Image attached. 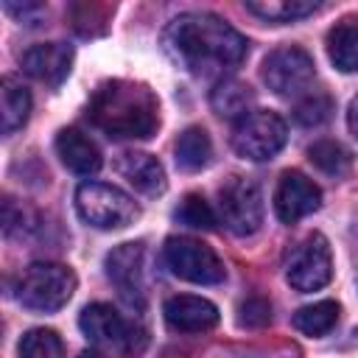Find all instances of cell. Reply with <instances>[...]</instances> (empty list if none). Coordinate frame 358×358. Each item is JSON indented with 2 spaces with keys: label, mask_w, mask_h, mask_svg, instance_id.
Returning <instances> with one entry per match:
<instances>
[{
  "label": "cell",
  "mask_w": 358,
  "mask_h": 358,
  "mask_svg": "<svg viewBox=\"0 0 358 358\" xmlns=\"http://www.w3.org/2000/svg\"><path fill=\"white\" fill-rule=\"evenodd\" d=\"M285 277L296 291H319L333 277V257L330 246L322 235H308L294 252L285 266Z\"/></svg>",
  "instance_id": "10"
},
{
  "label": "cell",
  "mask_w": 358,
  "mask_h": 358,
  "mask_svg": "<svg viewBox=\"0 0 358 358\" xmlns=\"http://www.w3.org/2000/svg\"><path fill=\"white\" fill-rule=\"evenodd\" d=\"M260 76H263V81L268 84L271 92H277V95H299L313 84L316 64H313L308 50H302L296 45H285V48H277V50H271L266 56Z\"/></svg>",
  "instance_id": "9"
},
{
  "label": "cell",
  "mask_w": 358,
  "mask_h": 358,
  "mask_svg": "<svg viewBox=\"0 0 358 358\" xmlns=\"http://www.w3.org/2000/svg\"><path fill=\"white\" fill-rule=\"evenodd\" d=\"M255 101V92L249 84L238 81V78H224L215 84V90L210 92V106L215 115L229 117V120H241L243 115H249Z\"/></svg>",
  "instance_id": "18"
},
{
  "label": "cell",
  "mask_w": 358,
  "mask_h": 358,
  "mask_svg": "<svg viewBox=\"0 0 358 358\" xmlns=\"http://www.w3.org/2000/svg\"><path fill=\"white\" fill-rule=\"evenodd\" d=\"M308 157L327 176H341L352 165V154L341 143H336V140H319V143H313L308 148Z\"/></svg>",
  "instance_id": "23"
},
{
  "label": "cell",
  "mask_w": 358,
  "mask_h": 358,
  "mask_svg": "<svg viewBox=\"0 0 358 358\" xmlns=\"http://www.w3.org/2000/svg\"><path fill=\"white\" fill-rule=\"evenodd\" d=\"M162 48L185 73L224 81L246 59L249 42L227 20L207 11H187L168 22Z\"/></svg>",
  "instance_id": "1"
},
{
  "label": "cell",
  "mask_w": 358,
  "mask_h": 358,
  "mask_svg": "<svg viewBox=\"0 0 358 358\" xmlns=\"http://www.w3.org/2000/svg\"><path fill=\"white\" fill-rule=\"evenodd\" d=\"M106 277L115 282L120 296L143 310L145 305V249L143 243H120L106 255Z\"/></svg>",
  "instance_id": "11"
},
{
  "label": "cell",
  "mask_w": 358,
  "mask_h": 358,
  "mask_svg": "<svg viewBox=\"0 0 358 358\" xmlns=\"http://www.w3.org/2000/svg\"><path fill=\"white\" fill-rule=\"evenodd\" d=\"M218 221L241 238L255 235L263 224V193L257 182L229 176L218 190Z\"/></svg>",
  "instance_id": "7"
},
{
  "label": "cell",
  "mask_w": 358,
  "mask_h": 358,
  "mask_svg": "<svg viewBox=\"0 0 358 358\" xmlns=\"http://www.w3.org/2000/svg\"><path fill=\"white\" fill-rule=\"evenodd\" d=\"M213 157V143L210 134L201 126H190L179 134L176 140V165L182 171H201L210 165Z\"/></svg>",
  "instance_id": "20"
},
{
  "label": "cell",
  "mask_w": 358,
  "mask_h": 358,
  "mask_svg": "<svg viewBox=\"0 0 358 358\" xmlns=\"http://www.w3.org/2000/svg\"><path fill=\"white\" fill-rule=\"evenodd\" d=\"M70 67L73 48L64 42H39L22 53V70L48 87H59L70 76Z\"/></svg>",
  "instance_id": "13"
},
{
  "label": "cell",
  "mask_w": 358,
  "mask_h": 358,
  "mask_svg": "<svg viewBox=\"0 0 358 358\" xmlns=\"http://www.w3.org/2000/svg\"><path fill=\"white\" fill-rule=\"evenodd\" d=\"M78 327L98 350L115 355H137L145 347V330L106 302L87 305L78 316Z\"/></svg>",
  "instance_id": "4"
},
{
  "label": "cell",
  "mask_w": 358,
  "mask_h": 358,
  "mask_svg": "<svg viewBox=\"0 0 358 358\" xmlns=\"http://www.w3.org/2000/svg\"><path fill=\"white\" fill-rule=\"evenodd\" d=\"M90 120L112 140H145L159 126V103L145 84L106 81L90 98Z\"/></svg>",
  "instance_id": "2"
},
{
  "label": "cell",
  "mask_w": 358,
  "mask_h": 358,
  "mask_svg": "<svg viewBox=\"0 0 358 358\" xmlns=\"http://www.w3.org/2000/svg\"><path fill=\"white\" fill-rule=\"evenodd\" d=\"M0 98H3V134H14L17 129L25 126L31 115V92L14 78L6 76L0 84Z\"/></svg>",
  "instance_id": "19"
},
{
  "label": "cell",
  "mask_w": 358,
  "mask_h": 358,
  "mask_svg": "<svg viewBox=\"0 0 358 358\" xmlns=\"http://www.w3.org/2000/svg\"><path fill=\"white\" fill-rule=\"evenodd\" d=\"M288 140L285 120L271 109H252L241 120H235L232 129V148L238 157L252 162L271 159Z\"/></svg>",
  "instance_id": "6"
},
{
  "label": "cell",
  "mask_w": 358,
  "mask_h": 358,
  "mask_svg": "<svg viewBox=\"0 0 358 358\" xmlns=\"http://www.w3.org/2000/svg\"><path fill=\"white\" fill-rule=\"evenodd\" d=\"M327 56L341 73H358V17H344L330 28Z\"/></svg>",
  "instance_id": "17"
},
{
  "label": "cell",
  "mask_w": 358,
  "mask_h": 358,
  "mask_svg": "<svg viewBox=\"0 0 358 358\" xmlns=\"http://www.w3.org/2000/svg\"><path fill=\"white\" fill-rule=\"evenodd\" d=\"M333 112V101L330 95L324 92H313V95H305L296 106H294V117L296 123L302 126H322Z\"/></svg>",
  "instance_id": "26"
},
{
  "label": "cell",
  "mask_w": 358,
  "mask_h": 358,
  "mask_svg": "<svg viewBox=\"0 0 358 358\" xmlns=\"http://www.w3.org/2000/svg\"><path fill=\"white\" fill-rule=\"evenodd\" d=\"M246 8L268 22H291V20H302L313 11H319L322 3H316V0H252V3H246Z\"/></svg>",
  "instance_id": "22"
},
{
  "label": "cell",
  "mask_w": 358,
  "mask_h": 358,
  "mask_svg": "<svg viewBox=\"0 0 358 358\" xmlns=\"http://www.w3.org/2000/svg\"><path fill=\"white\" fill-rule=\"evenodd\" d=\"M162 313H165L168 327H173L179 333H204L218 324V308L210 299L193 296V294L171 296L165 302Z\"/></svg>",
  "instance_id": "14"
},
{
  "label": "cell",
  "mask_w": 358,
  "mask_h": 358,
  "mask_svg": "<svg viewBox=\"0 0 358 358\" xmlns=\"http://www.w3.org/2000/svg\"><path fill=\"white\" fill-rule=\"evenodd\" d=\"M56 154L62 165L78 176H92L101 168V151L98 145L78 129H62L56 134Z\"/></svg>",
  "instance_id": "16"
},
{
  "label": "cell",
  "mask_w": 358,
  "mask_h": 358,
  "mask_svg": "<svg viewBox=\"0 0 358 358\" xmlns=\"http://www.w3.org/2000/svg\"><path fill=\"white\" fill-rule=\"evenodd\" d=\"M347 123H350V131H352L355 140H358V95L352 98V103H350V109H347Z\"/></svg>",
  "instance_id": "28"
},
{
  "label": "cell",
  "mask_w": 358,
  "mask_h": 358,
  "mask_svg": "<svg viewBox=\"0 0 358 358\" xmlns=\"http://www.w3.org/2000/svg\"><path fill=\"white\" fill-rule=\"evenodd\" d=\"M78 358H103V355H98V352H90V350H87V352H81Z\"/></svg>",
  "instance_id": "29"
},
{
  "label": "cell",
  "mask_w": 358,
  "mask_h": 358,
  "mask_svg": "<svg viewBox=\"0 0 358 358\" xmlns=\"http://www.w3.org/2000/svg\"><path fill=\"white\" fill-rule=\"evenodd\" d=\"M76 291V274L64 263L39 260L20 271L14 282V296L22 308L34 313H53L70 302Z\"/></svg>",
  "instance_id": "3"
},
{
  "label": "cell",
  "mask_w": 358,
  "mask_h": 358,
  "mask_svg": "<svg viewBox=\"0 0 358 358\" xmlns=\"http://www.w3.org/2000/svg\"><path fill=\"white\" fill-rule=\"evenodd\" d=\"M162 257L171 274H176L179 280L196 282V285H215L227 277L221 257L196 238H176V235L168 238Z\"/></svg>",
  "instance_id": "8"
},
{
  "label": "cell",
  "mask_w": 358,
  "mask_h": 358,
  "mask_svg": "<svg viewBox=\"0 0 358 358\" xmlns=\"http://www.w3.org/2000/svg\"><path fill=\"white\" fill-rule=\"evenodd\" d=\"M76 210L78 215L95 229H123L137 215L140 207L129 193L106 182H84L76 190Z\"/></svg>",
  "instance_id": "5"
},
{
  "label": "cell",
  "mask_w": 358,
  "mask_h": 358,
  "mask_svg": "<svg viewBox=\"0 0 358 358\" xmlns=\"http://www.w3.org/2000/svg\"><path fill=\"white\" fill-rule=\"evenodd\" d=\"M20 358H64V344L56 330L34 327L20 338Z\"/></svg>",
  "instance_id": "25"
},
{
  "label": "cell",
  "mask_w": 358,
  "mask_h": 358,
  "mask_svg": "<svg viewBox=\"0 0 358 358\" xmlns=\"http://www.w3.org/2000/svg\"><path fill=\"white\" fill-rule=\"evenodd\" d=\"M338 313H341V308H338L333 299H322V302H313V305L299 308V310L294 313L291 324H294L299 333H305V336L313 338V336L330 333V330L336 327V322H338Z\"/></svg>",
  "instance_id": "21"
},
{
  "label": "cell",
  "mask_w": 358,
  "mask_h": 358,
  "mask_svg": "<svg viewBox=\"0 0 358 358\" xmlns=\"http://www.w3.org/2000/svg\"><path fill=\"white\" fill-rule=\"evenodd\" d=\"M173 218L179 221V224H185V227H190V229H215V224H218V215H215V210L210 207V201L204 199V196H199V193H187L182 201H179V207L173 210Z\"/></svg>",
  "instance_id": "24"
},
{
  "label": "cell",
  "mask_w": 358,
  "mask_h": 358,
  "mask_svg": "<svg viewBox=\"0 0 358 358\" xmlns=\"http://www.w3.org/2000/svg\"><path fill=\"white\" fill-rule=\"evenodd\" d=\"M322 207V190L299 171H285L274 187V213L282 224H296Z\"/></svg>",
  "instance_id": "12"
},
{
  "label": "cell",
  "mask_w": 358,
  "mask_h": 358,
  "mask_svg": "<svg viewBox=\"0 0 358 358\" xmlns=\"http://www.w3.org/2000/svg\"><path fill=\"white\" fill-rule=\"evenodd\" d=\"M238 322L243 327H263L271 322V305L263 296H249L238 308Z\"/></svg>",
  "instance_id": "27"
},
{
  "label": "cell",
  "mask_w": 358,
  "mask_h": 358,
  "mask_svg": "<svg viewBox=\"0 0 358 358\" xmlns=\"http://www.w3.org/2000/svg\"><path fill=\"white\" fill-rule=\"evenodd\" d=\"M117 173L143 196H159L165 190V168L145 151H126L117 159Z\"/></svg>",
  "instance_id": "15"
}]
</instances>
